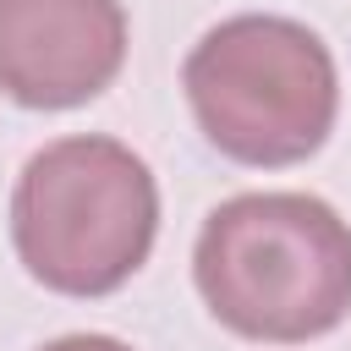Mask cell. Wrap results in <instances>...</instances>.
Wrapping results in <instances>:
<instances>
[{"label":"cell","mask_w":351,"mask_h":351,"mask_svg":"<svg viewBox=\"0 0 351 351\" xmlns=\"http://www.w3.org/2000/svg\"><path fill=\"white\" fill-rule=\"evenodd\" d=\"M192 280L241 340H318L351 313V225L313 192L225 197L197 230Z\"/></svg>","instance_id":"1"},{"label":"cell","mask_w":351,"mask_h":351,"mask_svg":"<svg viewBox=\"0 0 351 351\" xmlns=\"http://www.w3.org/2000/svg\"><path fill=\"white\" fill-rule=\"evenodd\" d=\"M181 88L197 132L225 159L252 170L313 159L340 115V71L329 44L269 11L208 27L181 66Z\"/></svg>","instance_id":"2"},{"label":"cell","mask_w":351,"mask_h":351,"mask_svg":"<svg viewBox=\"0 0 351 351\" xmlns=\"http://www.w3.org/2000/svg\"><path fill=\"white\" fill-rule=\"evenodd\" d=\"M159 236L154 170L115 137H60L38 148L11 192L22 269L55 296L121 291Z\"/></svg>","instance_id":"3"},{"label":"cell","mask_w":351,"mask_h":351,"mask_svg":"<svg viewBox=\"0 0 351 351\" xmlns=\"http://www.w3.org/2000/svg\"><path fill=\"white\" fill-rule=\"evenodd\" d=\"M126 66L121 0H0V93L22 110H77Z\"/></svg>","instance_id":"4"},{"label":"cell","mask_w":351,"mask_h":351,"mask_svg":"<svg viewBox=\"0 0 351 351\" xmlns=\"http://www.w3.org/2000/svg\"><path fill=\"white\" fill-rule=\"evenodd\" d=\"M44 351H132V346L115 340V335H60V340H49Z\"/></svg>","instance_id":"5"}]
</instances>
